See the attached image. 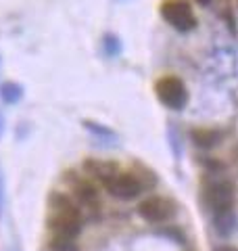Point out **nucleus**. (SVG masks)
<instances>
[{
	"label": "nucleus",
	"instance_id": "1",
	"mask_svg": "<svg viewBox=\"0 0 238 251\" xmlns=\"http://www.w3.org/2000/svg\"><path fill=\"white\" fill-rule=\"evenodd\" d=\"M50 205V218L48 226L54 237H67L75 239L82 230V214L73 201L63 193H52L48 199Z\"/></svg>",
	"mask_w": 238,
	"mask_h": 251
},
{
	"label": "nucleus",
	"instance_id": "2",
	"mask_svg": "<svg viewBox=\"0 0 238 251\" xmlns=\"http://www.w3.org/2000/svg\"><path fill=\"white\" fill-rule=\"evenodd\" d=\"M203 197L213 216L228 214L234 207V186L226 178H211L203 186Z\"/></svg>",
	"mask_w": 238,
	"mask_h": 251
},
{
	"label": "nucleus",
	"instance_id": "3",
	"mask_svg": "<svg viewBox=\"0 0 238 251\" xmlns=\"http://www.w3.org/2000/svg\"><path fill=\"white\" fill-rule=\"evenodd\" d=\"M155 94L165 107L173 109V111H182L188 105V99H190L186 84L178 75H163L161 80H157Z\"/></svg>",
	"mask_w": 238,
	"mask_h": 251
},
{
	"label": "nucleus",
	"instance_id": "4",
	"mask_svg": "<svg viewBox=\"0 0 238 251\" xmlns=\"http://www.w3.org/2000/svg\"><path fill=\"white\" fill-rule=\"evenodd\" d=\"M161 17L178 31H190L196 27V17L186 0H165L161 4Z\"/></svg>",
	"mask_w": 238,
	"mask_h": 251
},
{
	"label": "nucleus",
	"instance_id": "5",
	"mask_svg": "<svg viewBox=\"0 0 238 251\" xmlns=\"http://www.w3.org/2000/svg\"><path fill=\"white\" fill-rule=\"evenodd\" d=\"M105 186L115 199H121V201L136 199L142 193V188H144V184L140 182V178L130 174V172H117Z\"/></svg>",
	"mask_w": 238,
	"mask_h": 251
},
{
	"label": "nucleus",
	"instance_id": "6",
	"mask_svg": "<svg viewBox=\"0 0 238 251\" xmlns=\"http://www.w3.org/2000/svg\"><path fill=\"white\" fill-rule=\"evenodd\" d=\"M138 214L142 220H146L150 224H163L176 214L173 203L165 197H148L138 205Z\"/></svg>",
	"mask_w": 238,
	"mask_h": 251
},
{
	"label": "nucleus",
	"instance_id": "7",
	"mask_svg": "<svg viewBox=\"0 0 238 251\" xmlns=\"http://www.w3.org/2000/svg\"><path fill=\"white\" fill-rule=\"evenodd\" d=\"M84 170L88 172L90 176L102 180L105 184H107L109 180L113 178V176L117 174V172H119L115 163H111V161H102V159H86Z\"/></svg>",
	"mask_w": 238,
	"mask_h": 251
},
{
	"label": "nucleus",
	"instance_id": "8",
	"mask_svg": "<svg viewBox=\"0 0 238 251\" xmlns=\"http://www.w3.org/2000/svg\"><path fill=\"white\" fill-rule=\"evenodd\" d=\"M73 193H75L77 201L84 203V205H88V207L98 205V191H96V186L88 182V180L75 178L73 180Z\"/></svg>",
	"mask_w": 238,
	"mask_h": 251
},
{
	"label": "nucleus",
	"instance_id": "9",
	"mask_svg": "<svg viewBox=\"0 0 238 251\" xmlns=\"http://www.w3.org/2000/svg\"><path fill=\"white\" fill-rule=\"evenodd\" d=\"M192 140H194L196 147L211 149V147H215L219 140H221V132H217V130H207V128L194 130V132H192Z\"/></svg>",
	"mask_w": 238,
	"mask_h": 251
},
{
	"label": "nucleus",
	"instance_id": "10",
	"mask_svg": "<svg viewBox=\"0 0 238 251\" xmlns=\"http://www.w3.org/2000/svg\"><path fill=\"white\" fill-rule=\"evenodd\" d=\"M213 224H215V230H217L219 234L228 237V234L234 230V226H236V218H234L232 211H228V214L213 216Z\"/></svg>",
	"mask_w": 238,
	"mask_h": 251
},
{
	"label": "nucleus",
	"instance_id": "11",
	"mask_svg": "<svg viewBox=\"0 0 238 251\" xmlns=\"http://www.w3.org/2000/svg\"><path fill=\"white\" fill-rule=\"evenodd\" d=\"M50 249L52 251H77V243L75 239H67V237H54L50 239Z\"/></svg>",
	"mask_w": 238,
	"mask_h": 251
},
{
	"label": "nucleus",
	"instance_id": "12",
	"mask_svg": "<svg viewBox=\"0 0 238 251\" xmlns=\"http://www.w3.org/2000/svg\"><path fill=\"white\" fill-rule=\"evenodd\" d=\"M105 50H107V54H111V57L119 54V50H121V44H119V40L115 36H107L105 38Z\"/></svg>",
	"mask_w": 238,
	"mask_h": 251
},
{
	"label": "nucleus",
	"instance_id": "13",
	"mask_svg": "<svg viewBox=\"0 0 238 251\" xmlns=\"http://www.w3.org/2000/svg\"><path fill=\"white\" fill-rule=\"evenodd\" d=\"M196 2H198V4H203V6H207L209 2H213V0H196Z\"/></svg>",
	"mask_w": 238,
	"mask_h": 251
}]
</instances>
